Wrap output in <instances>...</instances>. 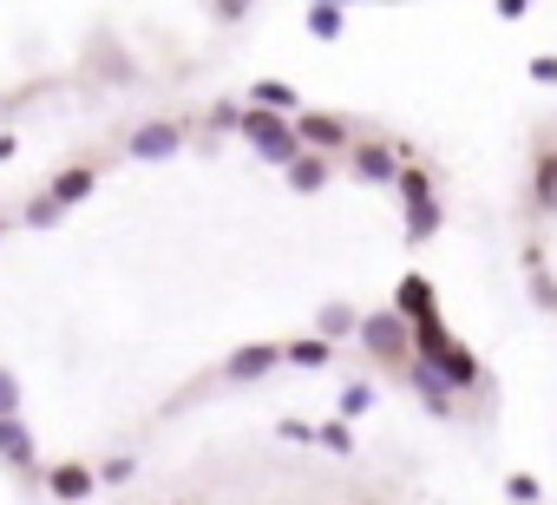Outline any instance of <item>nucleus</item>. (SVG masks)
Wrapping results in <instances>:
<instances>
[{"instance_id": "nucleus-10", "label": "nucleus", "mask_w": 557, "mask_h": 505, "mask_svg": "<svg viewBox=\"0 0 557 505\" xmlns=\"http://www.w3.org/2000/svg\"><path fill=\"white\" fill-rule=\"evenodd\" d=\"M47 492H53L60 505H86V498L99 492V472H92L86 459H60V466L47 472Z\"/></svg>"}, {"instance_id": "nucleus-2", "label": "nucleus", "mask_w": 557, "mask_h": 505, "mask_svg": "<svg viewBox=\"0 0 557 505\" xmlns=\"http://www.w3.org/2000/svg\"><path fill=\"white\" fill-rule=\"evenodd\" d=\"M243 138H249V151L262 158V164H275V171H289L309 145H302V132H296V119H275V112H256V106H243V125H236Z\"/></svg>"}, {"instance_id": "nucleus-6", "label": "nucleus", "mask_w": 557, "mask_h": 505, "mask_svg": "<svg viewBox=\"0 0 557 505\" xmlns=\"http://www.w3.org/2000/svg\"><path fill=\"white\" fill-rule=\"evenodd\" d=\"M184 151V125L177 119H145L132 138H125V158L132 164H164V158H177Z\"/></svg>"}, {"instance_id": "nucleus-22", "label": "nucleus", "mask_w": 557, "mask_h": 505, "mask_svg": "<svg viewBox=\"0 0 557 505\" xmlns=\"http://www.w3.org/2000/svg\"><path fill=\"white\" fill-rule=\"evenodd\" d=\"M315 446H329L335 459H355V427L348 420H322L315 427Z\"/></svg>"}, {"instance_id": "nucleus-19", "label": "nucleus", "mask_w": 557, "mask_h": 505, "mask_svg": "<svg viewBox=\"0 0 557 505\" xmlns=\"http://www.w3.org/2000/svg\"><path fill=\"white\" fill-rule=\"evenodd\" d=\"M302 27H309V40H342V34H348V8H335V0H315V8L302 14Z\"/></svg>"}, {"instance_id": "nucleus-18", "label": "nucleus", "mask_w": 557, "mask_h": 505, "mask_svg": "<svg viewBox=\"0 0 557 505\" xmlns=\"http://www.w3.org/2000/svg\"><path fill=\"white\" fill-rule=\"evenodd\" d=\"M34 427L27 420H0V459H8V466H34Z\"/></svg>"}, {"instance_id": "nucleus-1", "label": "nucleus", "mask_w": 557, "mask_h": 505, "mask_svg": "<svg viewBox=\"0 0 557 505\" xmlns=\"http://www.w3.org/2000/svg\"><path fill=\"white\" fill-rule=\"evenodd\" d=\"M413 361L420 368H433L440 381H453L459 394H472V387H485V368H479V355L446 329V322H426V329H413Z\"/></svg>"}, {"instance_id": "nucleus-12", "label": "nucleus", "mask_w": 557, "mask_h": 505, "mask_svg": "<svg viewBox=\"0 0 557 505\" xmlns=\"http://www.w3.org/2000/svg\"><path fill=\"white\" fill-rule=\"evenodd\" d=\"M243 106H256V112H275V119H302V93H296L289 79H256Z\"/></svg>"}, {"instance_id": "nucleus-30", "label": "nucleus", "mask_w": 557, "mask_h": 505, "mask_svg": "<svg viewBox=\"0 0 557 505\" xmlns=\"http://www.w3.org/2000/svg\"><path fill=\"white\" fill-rule=\"evenodd\" d=\"M0 236H8V217H0Z\"/></svg>"}, {"instance_id": "nucleus-20", "label": "nucleus", "mask_w": 557, "mask_h": 505, "mask_svg": "<svg viewBox=\"0 0 557 505\" xmlns=\"http://www.w3.org/2000/svg\"><path fill=\"white\" fill-rule=\"evenodd\" d=\"M374 401H381V394H374V381H348V387H342V401H335V420H348V427H355L361 414H374Z\"/></svg>"}, {"instance_id": "nucleus-4", "label": "nucleus", "mask_w": 557, "mask_h": 505, "mask_svg": "<svg viewBox=\"0 0 557 505\" xmlns=\"http://www.w3.org/2000/svg\"><path fill=\"white\" fill-rule=\"evenodd\" d=\"M374 361H387V368H413V322H400L394 309H374V316H361V335H355Z\"/></svg>"}, {"instance_id": "nucleus-16", "label": "nucleus", "mask_w": 557, "mask_h": 505, "mask_svg": "<svg viewBox=\"0 0 557 505\" xmlns=\"http://www.w3.org/2000/svg\"><path fill=\"white\" fill-rule=\"evenodd\" d=\"M518 263H524V283H531V303L557 316V276H550V263H544V249H537V243H524V257H518Z\"/></svg>"}, {"instance_id": "nucleus-11", "label": "nucleus", "mask_w": 557, "mask_h": 505, "mask_svg": "<svg viewBox=\"0 0 557 505\" xmlns=\"http://www.w3.org/2000/svg\"><path fill=\"white\" fill-rule=\"evenodd\" d=\"M407 387L420 394V407H426L433 420H453V407H459V387H453V381H440L433 368H420V361H413V368H407Z\"/></svg>"}, {"instance_id": "nucleus-21", "label": "nucleus", "mask_w": 557, "mask_h": 505, "mask_svg": "<svg viewBox=\"0 0 557 505\" xmlns=\"http://www.w3.org/2000/svg\"><path fill=\"white\" fill-rule=\"evenodd\" d=\"M283 361H296V368H329L335 348H329L322 335H302V342H283Z\"/></svg>"}, {"instance_id": "nucleus-24", "label": "nucleus", "mask_w": 557, "mask_h": 505, "mask_svg": "<svg viewBox=\"0 0 557 505\" xmlns=\"http://www.w3.org/2000/svg\"><path fill=\"white\" fill-rule=\"evenodd\" d=\"M505 498H511V505H544V479H531V472H505Z\"/></svg>"}, {"instance_id": "nucleus-7", "label": "nucleus", "mask_w": 557, "mask_h": 505, "mask_svg": "<svg viewBox=\"0 0 557 505\" xmlns=\"http://www.w3.org/2000/svg\"><path fill=\"white\" fill-rule=\"evenodd\" d=\"M296 132H302V145L309 151H322V158H335V151H355L361 138H355V125L342 119V112H302L296 119Z\"/></svg>"}, {"instance_id": "nucleus-26", "label": "nucleus", "mask_w": 557, "mask_h": 505, "mask_svg": "<svg viewBox=\"0 0 557 505\" xmlns=\"http://www.w3.org/2000/svg\"><path fill=\"white\" fill-rule=\"evenodd\" d=\"M275 440H289V446H315V427L289 414V420H275Z\"/></svg>"}, {"instance_id": "nucleus-17", "label": "nucleus", "mask_w": 557, "mask_h": 505, "mask_svg": "<svg viewBox=\"0 0 557 505\" xmlns=\"http://www.w3.org/2000/svg\"><path fill=\"white\" fill-rule=\"evenodd\" d=\"M283 177H289V190H296V197H315V190H329V177H335V164H329L322 151H302V158H296V164H289Z\"/></svg>"}, {"instance_id": "nucleus-28", "label": "nucleus", "mask_w": 557, "mask_h": 505, "mask_svg": "<svg viewBox=\"0 0 557 505\" xmlns=\"http://www.w3.org/2000/svg\"><path fill=\"white\" fill-rule=\"evenodd\" d=\"M537 86H557V53H531V66H524Z\"/></svg>"}, {"instance_id": "nucleus-23", "label": "nucleus", "mask_w": 557, "mask_h": 505, "mask_svg": "<svg viewBox=\"0 0 557 505\" xmlns=\"http://www.w3.org/2000/svg\"><path fill=\"white\" fill-rule=\"evenodd\" d=\"M21 401H27V387H21V374L0 361V420H21Z\"/></svg>"}, {"instance_id": "nucleus-27", "label": "nucleus", "mask_w": 557, "mask_h": 505, "mask_svg": "<svg viewBox=\"0 0 557 505\" xmlns=\"http://www.w3.org/2000/svg\"><path fill=\"white\" fill-rule=\"evenodd\" d=\"M132 472H138V459H132V453H112V459L99 466V479H106V485H125Z\"/></svg>"}, {"instance_id": "nucleus-29", "label": "nucleus", "mask_w": 557, "mask_h": 505, "mask_svg": "<svg viewBox=\"0 0 557 505\" xmlns=\"http://www.w3.org/2000/svg\"><path fill=\"white\" fill-rule=\"evenodd\" d=\"M14 151H21V138H14V132H0V164H8Z\"/></svg>"}, {"instance_id": "nucleus-13", "label": "nucleus", "mask_w": 557, "mask_h": 505, "mask_svg": "<svg viewBox=\"0 0 557 505\" xmlns=\"http://www.w3.org/2000/svg\"><path fill=\"white\" fill-rule=\"evenodd\" d=\"M92 190H99V171H92V164H66V171H60V177L47 184V197H53L60 210H79V204H86Z\"/></svg>"}, {"instance_id": "nucleus-5", "label": "nucleus", "mask_w": 557, "mask_h": 505, "mask_svg": "<svg viewBox=\"0 0 557 505\" xmlns=\"http://www.w3.org/2000/svg\"><path fill=\"white\" fill-rule=\"evenodd\" d=\"M407 145H387V138H361L355 151H348V171L361 177V184H400V171H407Z\"/></svg>"}, {"instance_id": "nucleus-14", "label": "nucleus", "mask_w": 557, "mask_h": 505, "mask_svg": "<svg viewBox=\"0 0 557 505\" xmlns=\"http://www.w3.org/2000/svg\"><path fill=\"white\" fill-rule=\"evenodd\" d=\"M315 335L335 348V342H348V335H361V309L355 303H342V296H329L322 309H315Z\"/></svg>"}, {"instance_id": "nucleus-15", "label": "nucleus", "mask_w": 557, "mask_h": 505, "mask_svg": "<svg viewBox=\"0 0 557 505\" xmlns=\"http://www.w3.org/2000/svg\"><path fill=\"white\" fill-rule=\"evenodd\" d=\"M531 210L537 217H557V145H544L531 158Z\"/></svg>"}, {"instance_id": "nucleus-3", "label": "nucleus", "mask_w": 557, "mask_h": 505, "mask_svg": "<svg viewBox=\"0 0 557 505\" xmlns=\"http://www.w3.org/2000/svg\"><path fill=\"white\" fill-rule=\"evenodd\" d=\"M394 190H400V217H407V243H433V236H440V223H446V210H440V190H433V177H426L420 164H407Z\"/></svg>"}, {"instance_id": "nucleus-25", "label": "nucleus", "mask_w": 557, "mask_h": 505, "mask_svg": "<svg viewBox=\"0 0 557 505\" xmlns=\"http://www.w3.org/2000/svg\"><path fill=\"white\" fill-rule=\"evenodd\" d=\"M60 217H66V210H60V204H53L47 190H40V197H27V230H53Z\"/></svg>"}, {"instance_id": "nucleus-9", "label": "nucleus", "mask_w": 557, "mask_h": 505, "mask_svg": "<svg viewBox=\"0 0 557 505\" xmlns=\"http://www.w3.org/2000/svg\"><path fill=\"white\" fill-rule=\"evenodd\" d=\"M275 368H283V342H243V348L223 361V381L249 387V381H262V374H275Z\"/></svg>"}, {"instance_id": "nucleus-8", "label": "nucleus", "mask_w": 557, "mask_h": 505, "mask_svg": "<svg viewBox=\"0 0 557 505\" xmlns=\"http://www.w3.org/2000/svg\"><path fill=\"white\" fill-rule=\"evenodd\" d=\"M387 309H394L400 322L426 329V322H440V290H433V283L413 270V276H400V283H394V303H387Z\"/></svg>"}]
</instances>
